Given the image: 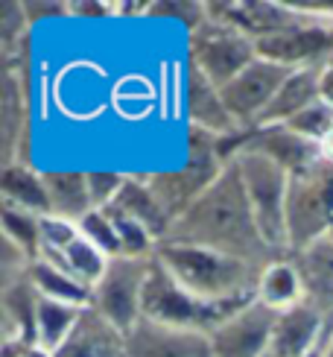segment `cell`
<instances>
[{
  "mask_svg": "<svg viewBox=\"0 0 333 357\" xmlns=\"http://www.w3.org/2000/svg\"><path fill=\"white\" fill-rule=\"evenodd\" d=\"M153 264H155V255L153 258H129V255L109 258L105 273L91 287L88 307H94L100 317H105L123 334H129L141 322L144 287Z\"/></svg>",
  "mask_w": 333,
  "mask_h": 357,
  "instance_id": "7",
  "label": "cell"
},
{
  "mask_svg": "<svg viewBox=\"0 0 333 357\" xmlns=\"http://www.w3.org/2000/svg\"><path fill=\"white\" fill-rule=\"evenodd\" d=\"M243 150L266 155L269 161H275V165L284 167L290 176H301V173H307L325 161L319 144L301 138L290 126H257V129H251Z\"/></svg>",
  "mask_w": 333,
  "mask_h": 357,
  "instance_id": "13",
  "label": "cell"
},
{
  "mask_svg": "<svg viewBox=\"0 0 333 357\" xmlns=\"http://www.w3.org/2000/svg\"><path fill=\"white\" fill-rule=\"evenodd\" d=\"M240 305H229V307H219V305H205L199 302L196 296H190L178 281L164 270V266L153 264L146 278V287H144V302H141V317L144 319H153L161 325H176V328H196V331H208L217 328V325L234 314Z\"/></svg>",
  "mask_w": 333,
  "mask_h": 357,
  "instance_id": "6",
  "label": "cell"
},
{
  "mask_svg": "<svg viewBox=\"0 0 333 357\" xmlns=\"http://www.w3.org/2000/svg\"><path fill=\"white\" fill-rule=\"evenodd\" d=\"M109 208H111V211H117V214H126L132 220L144 222V226L158 237V241H164V234L170 231V226H173L170 214L164 211V205L158 202L153 188L146 185L144 173H126V182H123V188H120V193H117V199Z\"/></svg>",
  "mask_w": 333,
  "mask_h": 357,
  "instance_id": "19",
  "label": "cell"
},
{
  "mask_svg": "<svg viewBox=\"0 0 333 357\" xmlns=\"http://www.w3.org/2000/svg\"><path fill=\"white\" fill-rule=\"evenodd\" d=\"M254 44L261 59L290 70L325 65L333 53V21H313L298 29H286V33L261 38Z\"/></svg>",
  "mask_w": 333,
  "mask_h": 357,
  "instance_id": "11",
  "label": "cell"
},
{
  "mask_svg": "<svg viewBox=\"0 0 333 357\" xmlns=\"http://www.w3.org/2000/svg\"><path fill=\"white\" fill-rule=\"evenodd\" d=\"M290 261L295 264V273L301 278L304 305L333 319V234L290 252Z\"/></svg>",
  "mask_w": 333,
  "mask_h": 357,
  "instance_id": "14",
  "label": "cell"
},
{
  "mask_svg": "<svg viewBox=\"0 0 333 357\" xmlns=\"http://www.w3.org/2000/svg\"><path fill=\"white\" fill-rule=\"evenodd\" d=\"M79 231L82 237H88L105 258H120L123 249H120V237H117V229H114V220L109 217V211H91L85 214L79 222Z\"/></svg>",
  "mask_w": 333,
  "mask_h": 357,
  "instance_id": "28",
  "label": "cell"
},
{
  "mask_svg": "<svg viewBox=\"0 0 333 357\" xmlns=\"http://www.w3.org/2000/svg\"><path fill=\"white\" fill-rule=\"evenodd\" d=\"M155 258L190 296L219 307L251 302L263 273L261 266H251L240 258L185 243H158Z\"/></svg>",
  "mask_w": 333,
  "mask_h": 357,
  "instance_id": "2",
  "label": "cell"
},
{
  "mask_svg": "<svg viewBox=\"0 0 333 357\" xmlns=\"http://www.w3.org/2000/svg\"><path fill=\"white\" fill-rule=\"evenodd\" d=\"M284 126H290L293 132H298L301 138H307L313 144H322L330 132H333V106H327L325 100H316L313 106H307L301 114H295L290 123H284Z\"/></svg>",
  "mask_w": 333,
  "mask_h": 357,
  "instance_id": "29",
  "label": "cell"
},
{
  "mask_svg": "<svg viewBox=\"0 0 333 357\" xmlns=\"http://www.w3.org/2000/svg\"><path fill=\"white\" fill-rule=\"evenodd\" d=\"M185 102H187V126L205 129L217 138H234L240 132H249L234 121V114L225 106L222 88H217L208 77H202L193 68H187V100Z\"/></svg>",
  "mask_w": 333,
  "mask_h": 357,
  "instance_id": "15",
  "label": "cell"
},
{
  "mask_svg": "<svg viewBox=\"0 0 333 357\" xmlns=\"http://www.w3.org/2000/svg\"><path fill=\"white\" fill-rule=\"evenodd\" d=\"M333 234V165L322 161L313 170L290 176L286 193V243L298 252Z\"/></svg>",
  "mask_w": 333,
  "mask_h": 357,
  "instance_id": "5",
  "label": "cell"
},
{
  "mask_svg": "<svg viewBox=\"0 0 333 357\" xmlns=\"http://www.w3.org/2000/svg\"><path fill=\"white\" fill-rule=\"evenodd\" d=\"M53 357H126V334L94 307H82L77 325Z\"/></svg>",
  "mask_w": 333,
  "mask_h": 357,
  "instance_id": "16",
  "label": "cell"
},
{
  "mask_svg": "<svg viewBox=\"0 0 333 357\" xmlns=\"http://www.w3.org/2000/svg\"><path fill=\"white\" fill-rule=\"evenodd\" d=\"M208 12V3H202V0H196V3H181V0H170V3H146V12L149 18H173L178 24H185V29L190 33L193 26H199L202 18Z\"/></svg>",
  "mask_w": 333,
  "mask_h": 357,
  "instance_id": "30",
  "label": "cell"
},
{
  "mask_svg": "<svg viewBox=\"0 0 333 357\" xmlns=\"http://www.w3.org/2000/svg\"><path fill=\"white\" fill-rule=\"evenodd\" d=\"M319 150H322V158L327 161V165H333V132L319 144Z\"/></svg>",
  "mask_w": 333,
  "mask_h": 357,
  "instance_id": "35",
  "label": "cell"
},
{
  "mask_svg": "<svg viewBox=\"0 0 333 357\" xmlns=\"http://www.w3.org/2000/svg\"><path fill=\"white\" fill-rule=\"evenodd\" d=\"M254 59L257 44L229 21L217 18L210 9L205 12L202 24L187 33V68L199 70L217 88L237 79Z\"/></svg>",
  "mask_w": 333,
  "mask_h": 357,
  "instance_id": "3",
  "label": "cell"
},
{
  "mask_svg": "<svg viewBox=\"0 0 333 357\" xmlns=\"http://www.w3.org/2000/svg\"><path fill=\"white\" fill-rule=\"evenodd\" d=\"M29 24H38L44 18H62V15H70V3H62V0H53V3H24Z\"/></svg>",
  "mask_w": 333,
  "mask_h": 357,
  "instance_id": "32",
  "label": "cell"
},
{
  "mask_svg": "<svg viewBox=\"0 0 333 357\" xmlns=\"http://www.w3.org/2000/svg\"><path fill=\"white\" fill-rule=\"evenodd\" d=\"M161 243L210 249L219 255L240 258L251 266H261V270L275 258H284L278 252H272L261 226H257V217L251 211V202L246 197L243 178H240L234 161H229V167L219 173L217 182L185 214L173 220Z\"/></svg>",
  "mask_w": 333,
  "mask_h": 357,
  "instance_id": "1",
  "label": "cell"
},
{
  "mask_svg": "<svg viewBox=\"0 0 333 357\" xmlns=\"http://www.w3.org/2000/svg\"><path fill=\"white\" fill-rule=\"evenodd\" d=\"M325 357H333V331H330V340H327V351H325Z\"/></svg>",
  "mask_w": 333,
  "mask_h": 357,
  "instance_id": "37",
  "label": "cell"
},
{
  "mask_svg": "<svg viewBox=\"0 0 333 357\" xmlns=\"http://www.w3.org/2000/svg\"><path fill=\"white\" fill-rule=\"evenodd\" d=\"M234 165L243 178L246 197L251 202V211L257 217L266 243L278 255H290V243H286V193H290V173L278 167L261 153L240 150Z\"/></svg>",
  "mask_w": 333,
  "mask_h": 357,
  "instance_id": "4",
  "label": "cell"
},
{
  "mask_svg": "<svg viewBox=\"0 0 333 357\" xmlns=\"http://www.w3.org/2000/svg\"><path fill=\"white\" fill-rule=\"evenodd\" d=\"M44 185L50 197V217L79 222L94 211L88 188V170H44Z\"/></svg>",
  "mask_w": 333,
  "mask_h": 357,
  "instance_id": "21",
  "label": "cell"
},
{
  "mask_svg": "<svg viewBox=\"0 0 333 357\" xmlns=\"http://www.w3.org/2000/svg\"><path fill=\"white\" fill-rule=\"evenodd\" d=\"M327 317H322L310 305H295L290 310H281L275 331H272L269 357H304L325 334Z\"/></svg>",
  "mask_w": 333,
  "mask_h": 357,
  "instance_id": "17",
  "label": "cell"
},
{
  "mask_svg": "<svg viewBox=\"0 0 333 357\" xmlns=\"http://www.w3.org/2000/svg\"><path fill=\"white\" fill-rule=\"evenodd\" d=\"M0 237L21 246L29 258H38L41 249V217L29 214L24 208L0 202Z\"/></svg>",
  "mask_w": 333,
  "mask_h": 357,
  "instance_id": "26",
  "label": "cell"
},
{
  "mask_svg": "<svg viewBox=\"0 0 333 357\" xmlns=\"http://www.w3.org/2000/svg\"><path fill=\"white\" fill-rule=\"evenodd\" d=\"M0 202L24 208L29 214L47 217L50 214V197L44 185V170L29 167V161H15L0 170Z\"/></svg>",
  "mask_w": 333,
  "mask_h": 357,
  "instance_id": "20",
  "label": "cell"
},
{
  "mask_svg": "<svg viewBox=\"0 0 333 357\" xmlns=\"http://www.w3.org/2000/svg\"><path fill=\"white\" fill-rule=\"evenodd\" d=\"M322 100L327 102V106H333V53L322 65Z\"/></svg>",
  "mask_w": 333,
  "mask_h": 357,
  "instance_id": "33",
  "label": "cell"
},
{
  "mask_svg": "<svg viewBox=\"0 0 333 357\" xmlns=\"http://www.w3.org/2000/svg\"><path fill=\"white\" fill-rule=\"evenodd\" d=\"M79 314H82V307H77V305L53 302V299H44L41 296L38 314H36V346L53 354L65 343V337L70 334L73 325H77Z\"/></svg>",
  "mask_w": 333,
  "mask_h": 357,
  "instance_id": "25",
  "label": "cell"
},
{
  "mask_svg": "<svg viewBox=\"0 0 333 357\" xmlns=\"http://www.w3.org/2000/svg\"><path fill=\"white\" fill-rule=\"evenodd\" d=\"M330 331H333V319H327V325H325V334H322V340L316 343L304 357H325V351H327V340H330Z\"/></svg>",
  "mask_w": 333,
  "mask_h": 357,
  "instance_id": "34",
  "label": "cell"
},
{
  "mask_svg": "<svg viewBox=\"0 0 333 357\" xmlns=\"http://www.w3.org/2000/svg\"><path fill=\"white\" fill-rule=\"evenodd\" d=\"M102 211H109V217L114 220V229H117L123 255H129V258H153L155 252H158V243L161 241L144 226V222L132 220L126 214H117V211H111V208H102Z\"/></svg>",
  "mask_w": 333,
  "mask_h": 357,
  "instance_id": "27",
  "label": "cell"
},
{
  "mask_svg": "<svg viewBox=\"0 0 333 357\" xmlns=\"http://www.w3.org/2000/svg\"><path fill=\"white\" fill-rule=\"evenodd\" d=\"M126 357H214L208 331L144 319L126 334Z\"/></svg>",
  "mask_w": 333,
  "mask_h": 357,
  "instance_id": "12",
  "label": "cell"
},
{
  "mask_svg": "<svg viewBox=\"0 0 333 357\" xmlns=\"http://www.w3.org/2000/svg\"><path fill=\"white\" fill-rule=\"evenodd\" d=\"M29 278H33L38 296H44V299L77 305V307H88L91 302V287H85L79 278H73L70 273H65L62 266H56L50 261L36 258L33 266H29Z\"/></svg>",
  "mask_w": 333,
  "mask_h": 357,
  "instance_id": "23",
  "label": "cell"
},
{
  "mask_svg": "<svg viewBox=\"0 0 333 357\" xmlns=\"http://www.w3.org/2000/svg\"><path fill=\"white\" fill-rule=\"evenodd\" d=\"M257 299H261L263 305H269L272 310H278V314L304 302L301 278L295 273V264L290 261V255L275 258L272 264L263 266L261 281H257Z\"/></svg>",
  "mask_w": 333,
  "mask_h": 357,
  "instance_id": "22",
  "label": "cell"
},
{
  "mask_svg": "<svg viewBox=\"0 0 333 357\" xmlns=\"http://www.w3.org/2000/svg\"><path fill=\"white\" fill-rule=\"evenodd\" d=\"M286 77H290V68L272 65L257 56L237 79H231L222 88V100H225V106H229V112L234 114V121L243 129L261 126V117L266 114L269 102L275 100L278 88Z\"/></svg>",
  "mask_w": 333,
  "mask_h": 357,
  "instance_id": "10",
  "label": "cell"
},
{
  "mask_svg": "<svg viewBox=\"0 0 333 357\" xmlns=\"http://www.w3.org/2000/svg\"><path fill=\"white\" fill-rule=\"evenodd\" d=\"M126 182V173L120 170H88V188H91V202H94V211H102L109 208L120 188Z\"/></svg>",
  "mask_w": 333,
  "mask_h": 357,
  "instance_id": "31",
  "label": "cell"
},
{
  "mask_svg": "<svg viewBox=\"0 0 333 357\" xmlns=\"http://www.w3.org/2000/svg\"><path fill=\"white\" fill-rule=\"evenodd\" d=\"M29 65H6L0 73V165L26 161L29 141Z\"/></svg>",
  "mask_w": 333,
  "mask_h": 357,
  "instance_id": "9",
  "label": "cell"
},
{
  "mask_svg": "<svg viewBox=\"0 0 333 357\" xmlns=\"http://www.w3.org/2000/svg\"><path fill=\"white\" fill-rule=\"evenodd\" d=\"M278 322V310H272L261 299L240 305L225 317L217 328H210V349L214 357H269L272 331Z\"/></svg>",
  "mask_w": 333,
  "mask_h": 357,
  "instance_id": "8",
  "label": "cell"
},
{
  "mask_svg": "<svg viewBox=\"0 0 333 357\" xmlns=\"http://www.w3.org/2000/svg\"><path fill=\"white\" fill-rule=\"evenodd\" d=\"M29 18L18 0H6L0 6V68L6 65H29Z\"/></svg>",
  "mask_w": 333,
  "mask_h": 357,
  "instance_id": "24",
  "label": "cell"
},
{
  "mask_svg": "<svg viewBox=\"0 0 333 357\" xmlns=\"http://www.w3.org/2000/svg\"><path fill=\"white\" fill-rule=\"evenodd\" d=\"M12 357H53L50 351H44L41 346H26L24 351H18V354H12Z\"/></svg>",
  "mask_w": 333,
  "mask_h": 357,
  "instance_id": "36",
  "label": "cell"
},
{
  "mask_svg": "<svg viewBox=\"0 0 333 357\" xmlns=\"http://www.w3.org/2000/svg\"><path fill=\"white\" fill-rule=\"evenodd\" d=\"M316 100H322V65L290 70V77L281 82L275 100L269 102L266 114L261 117V126L290 123L295 114H301L307 106H313Z\"/></svg>",
  "mask_w": 333,
  "mask_h": 357,
  "instance_id": "18",
  "label": "cell"
}]
</instances>
